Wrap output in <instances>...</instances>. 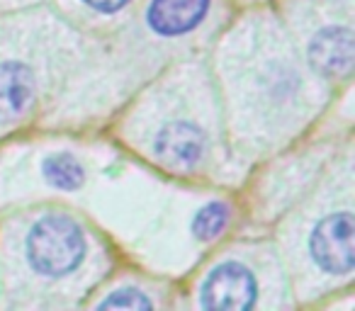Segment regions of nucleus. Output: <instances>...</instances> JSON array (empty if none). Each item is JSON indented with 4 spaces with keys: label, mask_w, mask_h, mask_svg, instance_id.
<instances>
[{
    "label": "nucleus",
    "mask_w": 355,
    "mask_h": 311,
    "mask_svg": "<svg viewBox=\"0 0 355 311\" xmlns=\"http://www.w3.org/2000/svg\"><path fill=\"white\" fill-rule=\"evenodd\" d=\"M35 71L22 61H0V122L22 117L35 103Z\"/></svg>",
    "instance_id": "7"
},
{
    "label": "nucleus",
    "mask_w": 355,
    "mask_h": 311,
    "mask_svg": "<svg viewBox=\"0 0 355 311\" xmlns=\"http://www.w3.org/2000/svg\"><path fill=\"white\" fill-rule=\"evenodd\" d=\"M229 207L224 202H207L193 219V233L200 241H214L229 224Z\"/></svg>",
    "instance_id": "9"
},
{
    "label": "nucleus",
    "mask_w": 355,
    "mask_h": 311,
    "mask_svg": "<svg viewBox=\"0 0 355 311\" xmlns=\"http://www.w3.org/2000/svg\"><path fill=\"white\" fill-rule=\"evenodd\" d=\"M212 0H151L146 25L158 37H180L198 30L207 17Z\"/></svg>",
    "instance_id": "5"
},
{
    "label": "nucleus",
    "mask_w": 355,
    "mask_h": 311,
    "mask_svg": "<svg viewBox=\"0 0 355 311\" xmlns=\"http://www.w3.org/2000/svg\"><path fill=\"white\" fill-rule=\"evenodd\" d=\"M42 173H44L46 183L56 190H64V193H71V190H78L83 185L85 170L80 166V161L71 153H51L42 161Z\"/></svg>",
    "instance_id": "8"
},
{
    "label": "nucleus",
    "mask_w": 355,
    "mask_h": 311,
    "mask_svg": "<svg viewBox=\"0 0 355 311\" xmlns=\"http://www.w3.org/2000/svg\"><path fill=\"white\" fill-rule=\"evenodd\" d=\"M258 282L246 265L224 260L205 277L198 301L202 309H251L256 304Z\"/></svg>",
    "instance_id": "3"
},
{
    "label": "nucleus",
    "mask_w": 355,
    "mask_h": 311,
    "mask_svg": "<svg viewBox=\"0 0 355 311\" xmlns=\"http://www.w3.org/2000/svg\"><path fill=\"white\" fill-rule=\"evenodd\" d=\"M207 151V136L193 122L175 119L158 129L153 139V153L173 168H195Z\"/></svg>",
    "instance_id": "4"
},
{
    "label": "nucleus",
    "mask_w": 355,
    "mask_h": 311,
    "mask_svg": "<svg viewBox=\"0 0 355 311\" xmlns=\"http://www.w3.org/2000/svg\"><path fill=\"white\" fill-rule=\"evenodd\" d=\"M309 253L321 272L348 275L353 270V214H326L309 233Z\"/></svg>",
    "instance_id": "2"
},
{
    "label": "nucleus",
    "mask_w": 355,
    "mask_h": 311,
    "mask_svg": "<svg viewBox=\"0 0 355 311\" xmlns=\"http://www.w3.org/2000/svg\"><path fill=\"white\" fill-rule=\"evenodd\" d=\"M103 309H151L153 301L137 287H119L100 301Z\"/></svg>",
    "instance_id": "10"
},
{
    "label": "nucleus",
    "mask_w": 355,
    "mask_h": 311,
    "mask_svg": "<svg viewBox=\"0 0 355 311\" xmlns=\"http://www.w3.org/2000/svg\"><path fill=\"white\" fill-rule=\"evenodd\" d=\"M309 61L324 75H348L353 66V32L329 25L309 42Z\"/></svg>",
    "instance_id": "6"
},
{
    "label": "nucleus",
    "mask_w": 355,
    "mask_h": 311,
    "mask_svg": "<svg viewBox=\"0 0 355 311\" xmlns=\"http://www.w3.org/2000/svg\"><path fill=\"white\" fill-rule=\"evenodd\" d=\"M132 0H83V6H88L90 10L100 12V15H114L122 8H127Z\"/></svg>",
    "instance_id": "11"
},
{
    "label": "nucleus",
    "mask_w": 355,
    "mask_h": 311,
    "mask_svg": "<svg viewBox=\"0 0 355 311\" xmlns=\"http://www.w3.org/2000/svg\"><path fill=\"white\" fill-rule=\"evenodd\" d=\"M85 248V233L76 219L66 214H44L27 233L25 256L37 275L61 280L78 270Z\"/></svg>",
    "instance_id": "1"
}]
</instances>
